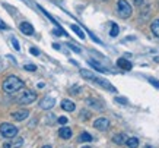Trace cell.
I'll list each match as a JSON object with an SVG mask.
<instances>
[{"label": "cell", "mask_w": 159, "mask_h": 148, "mask_svg": "<svg viewBox=\"0 0 159 148\" xmlns=\"http://www.w3.org/2000/svg\"><path fill=\"white\" fill-rule=\"evenodd\" d=\"M25 86V82L19 79L18 76H7L3 81V90L6 92H16V91L22 90Z\"/></svg>", "instance_id": "1"}, {"label": "cell", "mask_w": 159, "mask_h": 148, "mask_svg": "<svg viewBox=\"0 0 159 148\" xmlns=\"http://www.w3.org/2000/svg\"><path fill=\"white\" fill-rule=\"evenodd\" d=\"M117 12H118V15H120L123 19H127V18L131 16L133 10H131V6L127 0H118V3H117Z\"/></svg>", "instance_id": "2"}, {"label": "cell", "mask_w": 159, "mask_h": 148, "mask_svg": "<svg viewBox=\"0 0 159 148\" xmlns=\"http://www.w3.org/2000/svg\"><path fill=\"white\" fill-rule=\"evenodd\" d=\"M0 134L3 138H15L18 135V128L12 123H2L0 125Z\"/></svg>", "instance_id": "3"}, {"label": "cell", "mask_w": 159, "mask_h": 148, "mask_svg": "<svg viewBox=\"0 0 159 148\" xmlns=\"http://www.w3.org/2000/svg\"><path fill=\"white\" fill-rule=\"evenodd\" d=\"M35 100H37V92H35V91H24V94L18 98L19 104H22V106L31 104V103H34Z\"/></svg>", "instance_id": "4"}, {"label": "cell", "mask_w": 159, "mask_h": 148, "mask_svg": "<svg viewBox=\"0 0 159 148\" xmlns=\"http://www.w3.org/2000/svg\"><path fill=\"white\" fill-rule=\"evenodd\" d=\"M24 145V139L22 138H10L9 141H6L5 144H3V148H20Z\"/></svg>", "instance_id": "5"}, {"label": "cell", "mask_w": 159, "mask_h": 148, "mask_svg": "<svg viewBox=\"0 0 159 148\" xmlns=\"http://www.w3.org/2000/svg\"><path fill=\"white\" fill-rule=\"evenodd\" d=\"M54 104H56V100L53 97H44L41 100V103H39V107L44 110H48V109H53Z\"/></svg>", "instance_id": "6"}, {"label": "cell", "mask_w": 159, "mask_h": 148, "mask_svg": "<svg viewBox=\"0 0 159 148\" xmlns=\"http://www.w3.org/2000/svg\"><path fill=\"white\" fill-rule=\"evenodd\" d=\"M93 126H95L98 131H107V129L110 128V122H108V119H105V117H99V119L95 120Z\"/></svg>", "instance_id": "7"}, {"label": "cell", "mask_w": 159, "mask_h": 148, "mask_svg": "<svg viewBox=\"0 0 159 148\" xmlns=\"http://www.w3.org/2000/svg\"><path fill=\"white\" fill-rule=\"evenodd\" d=\"M19 29H20V32L25 34V35H32L34 34V27L29 24V22H20Z\"/></svg>", "instance_id": "8"}, {"label": "cell", "mask_w": 159, "mask_h": 148, "mask_svg": "<svg viewBox=\"0 0 159 148\" xmlns=\"http://www.w3.org/2000/svg\"><path fill=\"white\" fill-rule=\"evenodd\" d=\"M12 119L13 120H18V122H20V120H25L26 117L29 116V111L28 110H19V111H15V113H12Z\"/></svg>", "instance_id": "9"}, {"label": "cell", "mask_w": 159, "mask_h": 148, "mask_svg": "<svg viewBox=\"0 0 159 148\" xmlns=\"http://www.w3.org/2000/svg\"><path fill=\"white\" fill-rule=\"evenodd\" d=\"M58 135H60V138H63V139H70L72 138V129L67 128V126H63V128H60V131H58Z\"/></svg>", "instance_id": "10"}, {"label": "cell", "mask_w": 159, "mask_h": 148, "mask_svg": "<svg viewBox=\"0 0 159 148\" xmlns=\"http://www.w3.org/2000/svg\"><path fill=\"white\" fill-rule=\"evenodd\" d=\"M117 66L118 67H121V69H124V71H130L131 67V63L127 60V59H124V57H121V59H118L117 60Z\"/></svg>", "instance_id": "11"}, {"label": "cell", "mask_w": 159, "mask_h": 148, "mask_svg": "<svg viewBox=\"0 0 159 148\" xmlns=\"http://www.w3.org/2000/svg\"><path fill=\"white\" fill-rule=\"evenodd\" d=\"M75 107H76V106H75L73 101H70V100H63L61 101V109L66 110V111H73Z\"/></svg>", "instance_id": "12"}, {"label": "cell", "mask_w": 159, "mask_h": 148, "mask_svg": "<svg viewBox=\"0 0 159 148\" xmlns=\"http://www.w3.org/2000/svg\"><path fill=\"white\" fill-rule=\"evenodd\" d=\"M112 141L116 144H118V145H123V144L127 142V136H125L124 134H117V135H114Z\"/></svg>", "instance_id": "13"}, {"label": "cell", "mask_w": 159, "mask_h": 148, "mask_svg": "<svg viewBox=\"0 0 159 148\" xmlns=\"http://www.w3.org/2000/svg\"><path fill=\"white\" fill-rule=\"evenodd\" d=\"M150 29H152V32H153L155 37L159 38V19H155L153 22L150 24Z\"/></svg>", "instance_id": "14"}, {"label": "cell", "mask_w": 159, "mask_h": 148, "mask_svg": "<svg viewBox=\"0 0 159 148\" xmlns=\"http://www.w3.org/2000/svg\"><path fill=\"white\" fill-rule=\"evenodd\" d=\"M127 147L129 148H137L139 147V139L134 138V136H131V138H127Z\"/></svg>", "instance_id": "15"}, {"label": "cell", "mask_w": 159, "mask_h": 148, "mask_svg": "<svg viewBox=\"0 0 159 148\" xmlns=\"http://www.w3.org/2000/svg\"><path fill=\"white\" fill-rule=\"evenodd\" d=\"M92 139H93L92 135L88 134V132H82V134L79 135V141H80V142H91Z\"/></svg>", "instance_id": "16"}, {"label": "cell", "mask_w": 159, "mask_h": 148, "mask_svg": "<svg viewBox=\"0 0 159 148\" xmlns=\"http://www.w3.org/2000/svg\"><path fill=\"white\" fill-rule=\"evenodd\" d=\"M118 32H120V28H118V25L112 22V24H111L110 35H111V37H117V35H118Z\"/></svg>", "instance_id": "17"}, {"label": "cell", "mask_w": 159, "mask_h": 148, "mask_svg": "<svg viewBox=\"0 0 159 148\" xmlns=\"http://www.w3.org/2000/svg\"><path fill=\"white\" fill-rule=\"evenodd\" d=\"M89 65H92V66L95 67L97 71L102 72V73H107V72H108V71H107V69H105V67H102L101 65H98V63H97V62H93V60H89Z\"/></svg>", "instance_id": "18"}, {"label": "cell", "mask_w": 159, "mask_h": 148, "mask_svg": "<svg viewBox=\"0 0 159 148\" xmlns=\"http://www.w3.org/2000/svg\"><path fill=\"white\" fill-rule=\"evenodd\" d=\"M72 29H73V31H75V32L77 34V37H79V38H85V34L82 32V29L79 28L77 25H72Z\"/></svg>", "instance_id": "19"}, {"label": "cell", "mask_w": 159, "mask_h": 148, "mask_svg": "<svg viewBox=\"0 0 159 148\" xmlns=\"http://www.w3.org/2000/svg\"><path fill=\"white\" fill-rule=\"evenodd\" d=\"M25 71H29V72H34V71H37V66L35 65H31V63H28V65H25Z\"/></svg>", "instance_id": "20"}, {"label": "cell", "mask_w": 159, "mask_h": 148, "mask_svg": "<svg viewBox=\"0 0 159 148\" xmlns=\"http://www.w3.org/2000/svg\"><path fill=\"white\" fill-rule=\"evenodd\" d=\"M116 103L125 106V104H127V98H121V97H117V98H116Z\"/></svg>", "instance_id": "21"}, {"label": "cell", "mask_w": 159, "mask_h": 148, "mask_svg": "<svg viewBox=\"0 0 159 148\" xmlns=\"http://www.w3.org/2000/svg\"><path fill=\"white\" fill-rule=\"evenodd\" d=\"M53 32H54V35H66V32H64V31H63L61 28H57V29H54Z\"/></svg>", "instance_id": "22"}, {"label": "cell", "mask_w": 159, "mask_h": 148, "mask_svg": "<svg viewBox=\"0 0 159 148\" xmlns=\"http://www.w3.org/2000/svg\"><path fill=\"white\" fill-rule=\"evenodd\" d=\"M58 123H60V125H66V123H67V117H64V116L58 117Z\"/></svg>", "instance_id": "23"}, {"label": "cell", "mask_w": 159, "mask_h": 148, "mask_svg": "<svg viewBox=\"0 0 159 148\" xmlns=\"http://www.w3.org/2000/svg\"><path fill=\"white\" fill-rule=\"evenodd\" d=\"M12 44H13V47L15 48H16V50H19V43H18V40H16V38H12Z\"/></svg>", "instance_id": "24"}, {"label": "cell", "mask_w": 159, "mask_h": 148, "mask_svg": "<svg viewBox=\"0 0 159 148\" xmlns=\"http://www.w3.org/2000/svg\"><path fill=\"white\" fill-rule=\"evenodd\" d=\"M69 46V48H72L73 52H76V53H80V48L79 47H76V46H73V44H67Z\"/></svg>", "instance_id": "25"}, {"label": "cell", "mask_w": 159, "mask_h": 148, "mask_svg": "<svg viewBox=\"0 0 159 148\" xmlns=\"http://www.w3.org/2000/svg\"><path fill=\"white\" fill-rule=\"evenodd\" d=\"M149 82L152 84L153 86H156V88H159V81H156V79H149Z\"/></svg>", "instance_id": "26"}, {"label": "cell", "mask_w": 159, "mask_h": 148, "mask_svg": "<svg viewBox=\"0 0 159 148\" xmlns=\"http://www.w3.org/2000/svg\"><path fill=\"white\" fill-rule=\"evenodd\" d=\"M31 53H32L34 56H39V50H38V48H35V47L31 48Z\"/></svg>", "instance_id": "27"}, {"label": "cell", "mask_w": 159, "mask_h": 148, "mask_svg": "<svg viewBox=\"0 0 159 148\" xmlns=\"http://www.w3.org/2000/svg\"><path fill=\"white\" fill-rule=\"evenodd\" d=\"M0 29H7V25H6L2 19H0Z\"/></svg>", "instance_id": "28"}, {"label": "cell", "mask_w": 159, "mask_h": 148, "mask_svg": "<svg viewBox=\"0 0 159 148\" xmlns=\"http://www.w3.org/2000/svg\"><path fill=\"white\" fill-rule=\"evenodd\" d=\"M143 2H145V0H134V3L137 6H140V5H143Z\"/></svg>", "instance_id": "29"}, {"label": "cell", "mask_w": 159, "mask_h": 148, "mask_svg": "<svg viewBox=\"0 0 159 148\" xmlns=\"http://www.w3.org/2000/svg\"><path fill=\"white\" fill-rule=\"evenodd\" d=\"M53 47H54V48H56V50H60V46H58V44H54Z\"/></svg>", "instance_id": "30"}, {"label": "cell", "mask_w": 159, "mask_h": 148, "mask_svg": "<svg viewBox=\"0 0 159 148\" xmlns=\"http://www.w3.org/2000/svg\"><path fill=\"white\" fill-rule=\"evenodd\" d=\"M145 148H153L152 145H145Z\"/></svg>", "instance_id": "31"}, {"label": "cell", "mask_w": 159, "mask_h": 148, "mask_svg": "<svg viewBox=\"0 0 159 148\" xmlns=\"http://www.w3.org/2000/svg\"><path fill=\"white\" fill-rule=\"evenodd\" d=\"M43 148H51V147H50V145H44Z\"/></svg>", "instance_id": "32"}, {"label": "cell", "mask_w": 159, "mask_h": 148, "mask_svg": "<svg viewBox=\"0 0 159 148\" xmlns=\"http://www.w3.org/2000/svg\"><path fill=\"white\" fill-rule=\"evenodd\" d=\"M83 148H91V147H83Z\"/></svg>", "instance_id": "33"}]
</instances>
